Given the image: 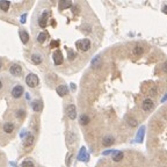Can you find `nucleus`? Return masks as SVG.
<instances>
[{
    "label": "nucleus",
    "mask_w": 167,
    "mask_h": 167,
    "mask_svg": "<svg viewBox=\"0 0 167 167\" xmlns=\"http://www.w3.org/2000/svg\"><path fill=\"white\" fill-rule=\"evenodd\" d=\"M26 84L30 87V88H35L38 86L40 80H38V77L34 73H29L27 77H26Z\"/></svg>",
    "instance_id": "1"
},
{
    "label": "nucleus",
    "mask_w": 167,
    "mask_h": 167,
    "mask_svg": "<svg viewBox=\"0 0 167 167\" xmlns=\"http://www.w3.org/2000/svg\"><path fill=\"white\" fill-rule=\"evenodd\" d=\"M79 121H80V124L81 125H87L88 123H89V117H88V115H81L80 116V118H79Z\"/></svg>",
    "instance_id": "20"
},
{
    "label": "nucleus",
    "mask_w": 167,
    "mask_h": 167,
    "mask_svg": "<svg viewBox=\"0 0 167 167\" xmlns=\"http://www.w3.org/2000/svg\"><path fill=\"white\" fill-rule=\"evenodd\" d=\"M26 16H27L26 14H23V15H22V17H21V22H22V23H24V22H26Z\"/></svg>",
    "instance_id": "29"
},
{
    "label": "nucleus",
    "mask_w": 167,
    "mask_h": 167,
    "mask_svg": "<svg viewBox=\"0 0 167 167\" xmlns=\"http://www.w3.org/2000/svg\"><path fill=\"white\" fill-rule=\"evenodd\" d=\"M21 167H35V165H34V163L31 160H24L21 164Z\"/></svg>",
    "instance_id": "25"
},
{
    "label": "nucleus",
    "mask_w": 167,
    "mask_h": 167,
    "mask_svg": "<svg viewBox=\"0 0 167 167\" xmlns=\"http://www.w3.org/2000/svg\"><path fill=\"white\" fill-rule=\"evenodd\" d=\"M52 58H54V63L55 65H62L63 62H64V57H63V54L59 51V50H56L52 55Z\"/></svg>",
    "instance_id": "4"
},
{
    "label": "nucleus",
    "mask_w": 167,
    "mask_h": 167,
    "mask_svg": "<svg viewBox=\"0 0 167 167\" xmlns=\"http://www.w3.org/2000/svg\"><path fill=\"white\" fill-rule=\"evenodd\" d=\"M143 52H144V49H143L142 47H139V45L135 47V49H134V54H135L136 56H141Z\"/></svg>",
    "instance_id": "22"
},
{
    "label": "nucleus",
    "mask_w": 167,
    "mask_h": 167,
    "mask_svg": "<svg viewBox=\"0 0 167 167\" xmlns=\"http://www.w3.org/2000/svg\"><path fill=\"white\" fill-rule=\"evenodd\" d=\"M2 130L3 132L6 134H12L14 131V124L12 122H6L3 125H2Z\"/></svg>",
    "instance_id": "13"
},
{
    "label": "nucleus",
    "mask_w": 167,
    "mask_h": 167,
    "mask_svg": "<svg viewBox=\"0 0 167 167\" xmlns=\"http://www.w3.org/2000/svg\"><path fill=\"white\" fill-rule=\"evenodd\" d=\"M69 51V59L70 61H73L76 57H77V54L74 52V51H72V50H67Z\"/></svg>",
    "instance_id": "26"
},
{
    "label": "nucleus",
    "mask_w": 167,
    "mask_h": 167,
    "mask_svg": "<svg viewBox=\"0 0 167 167\" xmlns=\"http://www.w3.org/2000/svg\"><path fill=\"white\" fill-rule=\"evenodd\" d=\"M9 6H10V2L8 0H1L0 1V9L3 10V12H7L9 9Z\"/></svg>",
    "instance_id": "17"
},
{
    "label": "nucleus",
    "mask_w": 167,
    "mask_h": 167,
    "mask_svg": "<svg viewBox=\"0 0 167 167\" xmlns=\"http://www.w3.org/2000/svg\"><path fill=\"white\" fill-rule=\"evenodd\" d=\"M123 152H121V151H116V152H114V156H113V160L114 161H116V163H118V161H121L122 159H123Z\"/></svg>",
    "instance_id": "18"
},
{
    "label": "nucleus",
    "mask_w": 167,
    "mask_h": 167,
    "mask_svg": "<svg viewBox=\"0 0 167 167\" xmlns=\"http://www.w3.org/2000/svg\"><path fill=\"white\" fill-rule=\"evenodd\" d=\"M76 47L80 50V51H84V52H86V51H88L89 49H90V41L88 40V38H84V40H79V41H77V43H76Z\"/></svg>",
    "instance_id": "2"
},
{
    "label": "nucleus",
    "mask_w": 167,
    "mask_h": 167,
    "mask_svg": "<svg viewBox=\"0 0 167 167\" xmlns=\"http://www.w3.org/2000/svg\"><path fill=\"white\" fill-rule=\"evenodd\" d=\"M163 12H164L165 14H167V6H164V7H163Z\"/></svg>",
    "instance_id": "31"
},
{
    "label": "nucleus",
    "mask_w": 167,
    "mask_h": 167,
    "mask_svg": "<svg viewBox=\"0 0 167 167\" xmlns=\"http://www.w3.org/2000/svg\"><path fill=\"white\" fill-rule=\"evenodd\" d=\"M2 88V83H1V80H0V89Z\"/></svg>",
    "instance_id": "32"
},
{
    "label": "nucleus",
    "mask_w": 167,
    "mask_h": 167,
    "mask_svg": "<svg viewBox=\"0 0 167 167\" xmlns=\"http://www.w3.org/2000/svg\"><path fill=\"white\" fill-rule=\"evenodd\" d=\"M56 90H57V94H58L59 96H65V95L69 93V88H67V86H65V85L58 86Z\"/></svg>",
    "instance_id": "12"
},
{
    "label": "nucleus",
    "mask_w": 167,
    "mask_h": 167,
    "mask_svg": "<svg viewBox=\"0 0 167 167\" xmlns=\"http://www.w3.org/2000/svg\"><path fill=\"white\" fill-rule=\"evenodd\" d=\"M66 114H67V116H69L70 120H76V118H77V109H76V106H74V104L67 106V108H66Z\"/></svg>",
    "instance_id": "6"
},
{
    "label": "nucleus",
    "mask_w": 167,
    "mask_h": 167,
    "mask_svg": "<svg viewBox=\"0 0 167 167\" xmlns=\"http://www.w3.org/2000/svg\"><path fill=\"white\" fill-rule=\"evenodd\" d=\"M58 45H59V42H58V41H52V42H51V47H52V48H56V47H58Z\"/></svg>",
    "instance_id": "28"
},
{
    "label": "nucleus",
    "mask_w": 167,
    "mask_h": 167,
    "mask_svg": "<svg viewBox=\"0 0 167 167\" xmlns=\"http://www.w3.org/2000/svg\"><path fill=\"white\" fill-rule=\"evenodd\" d=\"M16 118H19V120H21V118H23L24 116H26V110L24 109H22V108H20V109H17V111H16Z\"/></svg>",
    "instance_id": "21"
},
{
    "label": "nucleus",
    "mask_w": 167,
    "mask_h": 167,
    "mask_svg": "<svg viewBox=\"0 0 167 167\" xmlns=\"http://www.w3.org/2000/svg\"><path fill=\"white\" fill-rule=\"evenodd\" d=\"M9 73L14 77H19L21 76L22 73V67L19 65V64H13L10 67H9Z\"/></svg>",
    "instance_id": "5"
},
{
    "label": "nucleus",
    "mask_w": 167,
    "mask_h": 167,
    "mask_svg": "<svg viewBox=\"0 0 167 167\" xmlns=\"http://www.w3.org/2000/svg\"><path fill=\"white\" fill-rule=\"evenodd\" d=\"M31 108H33L34 111H36V113L41 111V110H42V102H41L40 100L33 101V102H31Z\"/></svg>",
    "instance_id": "14"
},
{
    "label": "nucleus",
    "mask_w": 167,
    "mask_h": 167,
    "mask_svg": "<svg viewBox=\"0 0 167 167\" xmlns=\"http://www.w3.org/2000/svg\"><path fill=\"white\" fill-rule=\"evenodd\" d=\"M71 6H72V1L71 0H59L58 1V8L61 10H64V9L71 7Z\"/></svg>",
    "instance_id": "10"
},
{
    "label": "nucleus",
    "mask_w": 167,
    "mask_h": 167,
    "mask_svg": "<svg viewBox=\"0 0 167 167\" xmlns=\"http://www.w3.org/2000/svg\"><path fill=\"white\" fill-rule=\"evenodd\" d=\"M23 138H24L23 145H24L26 148L33 145V143H34V141H35V137H34V135H31V134H27L26 137H23Z\"/></svg>",
    "instance_id": "11"
},
{
    "label": "nucleus",
    "mask_w": 167,
    "mask_h": 167,
    "mask_svg": "<svg viewBox=\"0 0 167 167\" xmlns=\"http://www.w3.org/2000/svg\"><path fill=\"white\" fill-rule=\"evenodd\" d=\"M20 38H21V42H22L23 44H27L28 41H29V35H28V33H27L26 30L20 31Z\"/></svg>",
    "instance_id": "16"
},
{
    "label": "nucleus",
    "mask_w": 167,
    "mask_h": 167,
    "mask_svg": "<svg viewBox=\"0 0 167 167\" xmlns=\"http://www.w3.org/2000/svg\"><path fill=\"white\" fill-rule=\"evenodd\" d=\"M23 92H24L23 87H22L21 85H16V86H14L13 89H12V96H13L14 99H20V97L22 96Z\"/></svg>",
    "instance_id": "3"
},
{
    "label": "nucleus",
    "mask_w": 167,
    "mask_h": 167,
    "mask_svg": "<svg viewBox=\"0 0 167 167\" xmlns=\"http://www.w3.org/2000/svg\"><path fill=\"white\" fill-rule=\"evenodd\" d=\"M128 123L130 124V127H136V125H137V121H135V120L131 118V117L128 120Z\"/></svg>",
    "instance_id": "27"
},
{
    "label": "nucleus",
    "mask_w": 167,
    "mask_h": 167,
    "mask_svg": "<svg viewBox=\"0 0 167 167\" xmlns=\"http://www.w3.org/2000/svg\"><path fill=\"white\" fill-rule=\"evenodd\" d=\"M163 70H164V72H167V62L166 63H164V65H163Z\"/></svg>",
    "instance_id": "30"
},
{
    "label": "nucleus",
    "mask_w": 167,
    "mask_h": 167,
    "mask_svg": "<svg viewBox=\"0 0 167 167\" xmlns=\"http://www.w3.org/2000/svg\"><path fill=\"white\" fill-rule=\"evenodd\" d=\"M1 66H2V64H1V61H0V69H1Z\"/></svg>",
    "instance_id": "33"
},
{
    "label": "nucleus",
    "mask_w": 167,
    "mask_h": 167,
    "mask_svg": "<svg viewBox=\"0 0 167 167\" xmlns=\"http://www.w3.org/2000/svg\"><path fill=\"white\" fill-rule=\"evenodd\" d=\"M47 37H48V34L47 33H40L38 35H37V42L38 43H44L45 42V40H47Z\"/></svg>",
    "instance_id": "19"
},
{
    "label": "nucleus",
    "mask_w": 167,
    "mask_h": 167,
    "mask_svg": "<svg viewBox=\"0 0 167 167\" xmlns=\"http://www.w3.org/2000/svg\"><path fill=\"white\" fill-rule=\"evenodd\" d=\"M74 134L73 132H69L67 134V138H66V141H67V144H72L73 142H74Z\"/></svg>",
    "instance_id": "23"
},
{
    "label": "nucleus",
    "mask_w": 167,
    "mask_h": 167,
    "mask_svg": "<svg viewBox=\"0 0 167 167\" xmlns=\"http://www.w3.org/2000/svg\"><path fill=\"white\" fill-rule=\"evenodd\" d=\"M153 107H154V103H153V101L151 99H145L143 101V103H142V108L145 111H150L151 109H153Z\"/></svg>",
    "instance_id": "8"
},
{
    "label": "nucleus",
    "mask_w": 167,
    "mask_h": 167,
    "mask_svg": "<svg viewBox=\"0 0 167 167\" xmlns=\"http://www.w3.org/2000/svg\"><path fill=\"white\" fill-rule=\"evenodd\" d=\"M114 142H115V138L113 136H104L102 139V145L106 148H109L114 144Z\"/></svg>",
    "instance_id": "9"
},
{
    "label": "nucleus",
    "mask_w": 167,
    "mask_h": 167,
    "mask_svg": "<svg viewBox=\"0 0 167 167\" xmlns=\"http://www.w3.org/2000/svg\"><path fill=\"white\" fill-rule=\"evenodd\" d=\"M31 62L34 64L38 65V64H41L43 62V58H42V56L40 54H34V55H31Z\"/></svg>",
    "instance_id": "15"
},
{
    "label": "nucleus",
    "mask_w": 167,
    "mask_h": 167,
    "mask_svg": "<svg viewBox=\"0 0 167 167\" xmlns=\"http://www.w3.org/2000/svg\"><path fill=\"white\" fill-rule=\"evenodd\" d=\"M100 63H101V58H100V56H96V57L93 59L92 65H93L94 67H96V66H99V65H100Z\"/></svg>",
    "instance_id": "24"
},
{
    "label": "nucleus",
    "mask_w": 167,
    "mask_h": 167,
    "mask_svg": "<svg viewBox=\"0 0 167 167\" xmlns=\"http://www.w3.org/2000/svg\"><path fill=\"white\" fill-rule=\"evenodd\" d=\"M49 10H45V12H43V14L41 15V17H40V20H38V24H40V27H42V28H44V27H47V24H48V20H49Z\"/></svg>",
    "instance_id": "7"
}]
</instances>
